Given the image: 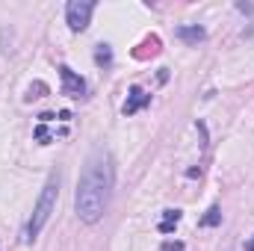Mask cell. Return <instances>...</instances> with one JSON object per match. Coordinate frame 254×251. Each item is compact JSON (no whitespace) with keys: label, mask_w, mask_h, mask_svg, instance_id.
Wrapping results in <instances>:
<instances>
[{"label":"cell","mask_w":254,"mask_h":251,"mask_svg":"<svg viewBox=\"0 0 254 251\" xmlns=\"http://www.w3.org/2000/svg\"><path fill=\"white\" fill-rule=\"evenodd\" d=\"M246 249H249V251H254V237L249 240V246H246Z\"/></svg>","instance_id":"obj_12"},{"label":"cell","mask_w":254,"mask_h":251,"mask_svg":"<svg viewBox=\"0 0 254 251\" xmlns=\"http://www.w3.org/2000/svg\"><path fill=\"white\" fill-rule=\"evenodd\" d=\"M163 251H184V243H166Z\"/></svg>","instance_id":"obj_11"},{"label":"cell","mask_w":254,"mask_h":251,"mask_svg":"<svg viewBox=\"0 0 254 251\" xmlns=\"http://www.w3.org/2000/svg\"><path fill=\"white\" fill-rule=\"evenodd\" d=\"M116 184V169H113V157L107 148H95L83 166L77 195H74V210L80 216V222L95 225L104 219L107 207H110V195Z\"/></svg>","instance_id":"obj_1"},{"label":"cell","mask_w":254,"mask_h":251,"mask_svg":"<svg viewBox=\"0 0 254 251\" xmlns=\"http://www.w3.org/2000/svg\"><path fill=\"white\" fill-rule=\"evenodd\" d=\"M219 222H222V213H219V207H210V210H207V216L201 219V225H204V228H213V225H219Z\"/></svg>","instance_id":"obj_7"},{"label":"cell","mask_w":254,"mask_h":251,"mask_svg":"<svg viewBox=\"0 0 254 251\" xmlns=\"http://www.w3.org/2000/svg\"><path fill=\"white\" fill-rule=\"evenodd\" d=\"M92 12H95V3H92V0H71V3H68V9H65L68 27H71L74 33L86 30V27H89V18H92Z\"/></svg>","instance_id":"obj_3"},{"label":"cell","mask_w":254,"mask_h":251,"mask_svg":"<svg viewBox=\"0 0 254 251\" xmlns=\"http://www.w3.org/2000/svg\"><path fill=\"white\" fill-rule=\"evenodd\" d=\"M166 225H178L181 222V210H166V219H163Z\"/></svg>","instance_id":"obj_9"},{"label":"cell","mask_w":254,"mask_h":251,"mask_svg":"<svg viewBox=\"0 0 254 251\" xmlns=\"http://www.w3.org/2000/svg\"><path fill=\"white\" fill-rule=\"evenodd\" d=\"M151 104V95H145L139 86L136 89H130V98L125 101V116H133V113H139L142 107H148Z\"/></svg>","instance_id":"obj_5"},{"label":"cell","mask_w":254,"mask_h":251,"mask_svg":"<svg viewBox=\"0 0 254 251\" xmlns=\"http://www.w3.org/2000/svg\"><path fill=\"white\" fill-rule=\"evenodd\" d=\"M36 139H39V142H48V139H51V133H48V127L45 125L36 127Z\"/></svg>","instance_id":"obj_10"},{"label":"cell","mask_w":254,"mask_h":251,"mask_svg":"<svg viewBox=\"0 0 254 251\" xmlns=\"http://www.w3.org/2000/svg\"><path fill=\"white\" fill-rule=\"evenodd\" d=\"M57 198H60V175L54 172V175L48 178L45 189H42V195H39V204H36L30 222H27V237H24L27 243H33V240L42 234V228L48 225V219H51V213H54V207H57Z\"/></svg>","instance_id":"obj_2"},{"label":"cell","mask_w":254,"mask_h":251,"mask_svg":"<svg viewBox=\"0 0 254 251\" xmlns=\"http://www.w3.org/2000/svg\"><path fill=\"white\" fill-rule=\"evenodd\" d=\"M60 77H63V95H68V98H80V95L86 92L83 77H77L68 65H63V68H60Z\"/></svg>","instance_id":"obj_4"},{"label":"cell","mask_w":254,"mask_h":251,"mask_svg":"<svg viewBox=\"0 0 254 251\" xmlns=\"http://www.w3.org/2000/svg\"><path fill=\"white\" fill-rule=\"evenodd\" d=\"M95 60H98V65H107L110 60H113V54H110V48H107V45H101V51L95 54Z\"/></svg>","instance_id":"obj_8"},{"label":"cell","mask_w":254,"mask_h":251,"mask_svg":"<svg viewBox=\"0 0 254 251\" xmlns=\"http://www.w3.org/2000/svg\"><path fill=\"white\" fill-rule=\"evenodd\" d=\"M204 36H207L204 27H198V24H195V27H181V30H178V39L187 42V45H198V42H204Z\"/></svg>","instance_id":"obj_6"}]
</instances>
